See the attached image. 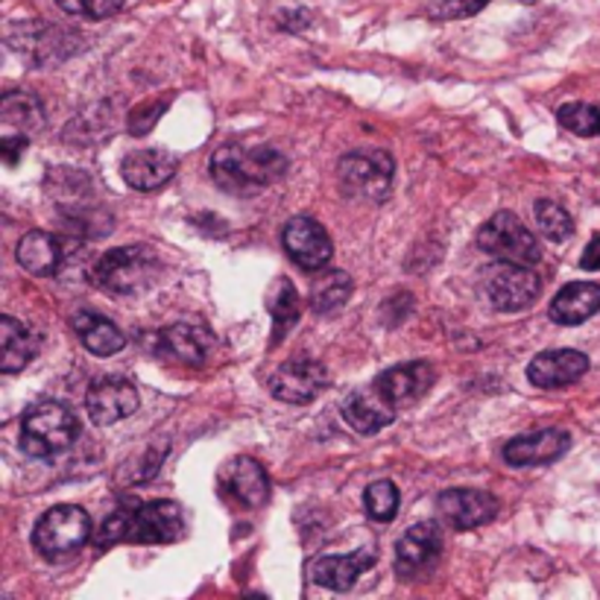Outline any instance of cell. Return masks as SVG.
Listing matches in <instances>:
<instances>
[{
	"label": "cell",
	"mask_w": 600,
	"mask_h": 600,
	"mask_svg": "<svg viewBox=\"0 0 600 600\" xmlns=\"http://www.w3.org/2000/svg\"><path fill=\"white\" fill-rule=\"evenodd\" d=\"M211 179L235 197H253L279 182L287 170V159L282 150L270 144L246 147V144H225L211 156Z\"/></svg>",
	"instance_id": "6da1fadb"
},
{
	"label": "cell",
	"mask_w": 600,
	"mask_h": 600,
	"mask_svg": "<svg viewBox=\"0 0 600 600\" xmlns=\"http://www.w3.org/2000/svg\"><path fill=\"white\" fill-rule=\"evenodd\" d=\"M185 534V516L182 506L173 501H147V504L126 506L106 518L95 534V544L100 551L112 544H168L182 539Z\"/></svg>",
	"instance_id": "7a4b0ae2"
},
{
	"label": "cell",
	"mask_w": 600,
	"mask_h": 600,
	"mask_svg": "<svg viewBox=\"0 0 600 600\" xmlns=\"http://www.w3.org/2000/svg\"><path fill=\"white\" fill-rule=\"evenodd\" d=\"M79 437V419L76 413L62 402H36L29 404L21 419V449L29 457H57L68 451Z\"/></svg>",
	"instance_id": "3957f363"
},
{
	"label": "cell",
	"mask_w": 600,
	"mask_h": 600,
	"mask_svg": "<svg viewBox=\"0 0 600 600\" xmlns=\"http://www.w3.org/2000/svg\"><path fill=\"white\" fill-rule=\"evenodd\" d=\"M159 253L147 244H132L100 255V261L91 270V282L100 291L118 293V296H132V293L147 291L159 279Z\"/></svg>",
	"instance_id": "277c9868"
},
{
	"label": "cell",
	"mask_w": 600,
	"mask_h": 600,
	"mask_svg": "<svg viewBox=\"0 0 600 600\" xmlns=\"http://www.w3.org/2000/svg\"><path fill=\"white\" fill-rule=\"evenodd\" d=\"M478 291L489 308L501 310V314H516V310H527L539 299L542 279L527 264L498 261L480 270Z\"/></svg>",
	"instance_id": "5b68a950"
},
{
	"label": "cell",
	"mask_w": 600,
	"mask_h": 600,
	"mask_svg": "<svg viewBox=\"0 0 600 600\" xmlns=\"http://www.w3.org/2000/svg\"><path fill=\"white\" fill-rule=\"evenodd\" d=\"M91 539V518L83 506L59 504L48 510L36 522L33 544L48 560H65L83 551V544Z\"/></svg>",
	"instance_id": "8992f818"
},
{
	"label": "cell",
	"mask_w": 600,
	"mask_h": 600,
	"mask_svg": "<svg viewBox=\"0 0 600 600\" xmlns=\"http://www.w3.org/2000/svg\"><path fill=\"white\" fill-rule=\"evenodd\" d=\"M395 161L387 150H357L346 152L338 164L340 188L346 197L378 203L393 188Z\"/></svg>",
	"instance_id": "52a82bcc"
},
{
	"label": "cell",
	"mask_w": 600,
	"mask_h": 600,
	"mask_svg": "<svg viewBox=\"0 0 600 600\" xmlns=\"http://www.w3.org/2000/svg\"><path fill=\"white\" fill-rule=\"evenodd\" d=\"M478 246L480 253L492 255L498 261L534 267L542 258V249H539V241H536L534 232L510 211H498V215H492L487 223L480 225Z\"/></svg>",
	"instance_id": "ba28073f"
},
{
	"label": "cell",
	"mask_w": 600,
	"mask_h": 600,
	"mask_svg": "<svg viewBox=\"0 0 600 600\" xmlns=\"http://www.w3.org/2000/svg\"><path fill=\"white\" fill-rule=\"evenodd\" d=\"M329 384V369L319 360H314V357H291V360H284L272 372L270 381H267L272 399L287 404H310Z\"/></svg>",
	"instance_id": "9c48e42d"
},
{
	"label": "cell",
	"mask_w": 600,
	"mask_h": 600,
	"mask_svg": "<svg viewBox=\"0 0 600 600\" xmlns=\"http://www.w3.org/2000/svg\"><path fill=\"white\" fill-rule=\"evenodd\" d=\"M442 530L437 522H419L404 530L395 544V574L402 580H419L440 563Z\"/></svg>",
	"instance_id": "30bf717a"
},
{
	"label": "cell",
	"mask_w": 600,
	"mask_h": 600,
	"mask_svg": "<svg viewBox=\"0 0 600 600\" xmlns=\"http://www.w3.org/2000/svg\"><path fill=\"white\" fill-rule=\"evenodd\" d=\"M282 244L284 253L291 255V261L308 272L326 270L331 255H334V244H331L329 232L314 217H293V220H287L282 232Z\"/></svg>",
	"instance_id": "8fae6325"
},
{
	"label": "cell",
	"mask_w": 600,
	"mask_h": 600,
	"mask_svg": "<svg viewBox=\"0 0 600 600\" xmlns=\"http://www.w3.org/2000/svg\"><path fill=\"white\" fill-rule=\"evenodd\" d=\"M211 348H215L211 331L197 322H173L152 338V352L170 364L203 366L211 355Z\"/></svg>",
	"instance_id": "7c38bea8"
},
{
	"label": "cell",
	"mask_w": 600,
	"mask_h": 600,
	"mask_svg": "<svg viewBox=\"0 0 600 600\" xmlns=\"http://www.w3.org/2000/svg\"><path fill=\"white\" fill-rule=\"evenodd\" d=\"M437 510L451 530H475L498 516V498L483 489H445L437 498Z\"/></svg>",
	"instance_id": "4fadbf2b"
},
{
	"label": "cell",
	"mask_w": 600,
	"mask_h": 600,
	"mask_svg": "<svg viewBox=\"0 0 600 600\" xmlns=\"http://www.w3.org/2000/svg\"><path fill=\"white\" fill-rule=\"evenodd\" d=\"M142 395L126 378H100L85 395V411L95 425H114L138 411Z\"/></svg>",
	"instance_id": "5bb4252c"
},
{
	"label": "cell",
	"mask_w": 600,
	"mask_h": 600,
	"mask_svg": "<svg viewBox=\"0 0 600 600\" xmlns=\"http://www.w3.org/2000/svg\"><path fill=\"white\" fill-rule=\"evenodd\" d=\"M433 378L437 376H433V366L428 360H411V364L384 369L372 384H376V390L384 395L387 402L393 404L395 411H402V407H411V404L428 395V390L433 387Z\"/></svg>",
	"instance_id": "9a60e30c"
},
{
	"label": "cell",
	"mask_w": 600,
	"mask_h": 600,
	"mask_svg": "<svg viewBox=\"0 0 600 600\" xmlns=\"http://www.w3.org/2000/svg\"><path fill=\"white\" fill-rule=\"evenodd\" d=\"M589 372V357L577 348H553L536 355L527 366V381L539 390H556V387L577 384Z\"/></svg>",
	"instance_id": "2e32d148"
},
{
	"label": "cell",
	"mask_w": 600,
	"mask_h": 600,
	"mask_svg": "<svg viewBox=\"0 0 600 600\" xmlns=\"http://www.w3.org/2000/svg\"><path fill=\"white\" fill-rule=\"evenodd\" d=\"M220 487L246 510H258L270 498V475L253 457H235L220 469Z\"/></svg>",
	"instance_id": "e0dca14e"
},
{
	"label": "cell",
	"mask_w": 600,
	"mask_h": 600,
	"mask_svg": "<svg viewBox=\"0 0 600 600\" xmlns=\"http://www.w3.org/2000/svg\"><path fill=\"white\" fill-rule=\"evenodd\" d=\"M340 413H343V423L352 431L364 433V437L384 431L387 425H393L395 419V407L387 402L384 395L378 393L376 384L364 387V390H352L340 402Z\"/></svg>",
	"instance_id": "ac0fdd59"
},
{
	"label": "cell",
	"mask_w": 600,
	"mask_h": 600,
	"mask_svg": "<svg viewBox=\"0 0 600 600\" xmlns=\"http://www.w3.org/2000/svg\"><path fill=\"white\" fill-rule=\"evenodd\" d=\"M572 449V437L560 428H544V431L525 433L504 445V460L510 466L527 469V466H544L560 460L565 451Z\"/></svg>",
	"instance_id": "d6986e66"
},
{
	"label": "cell",
	"mask_w": 600,
	"mask_h": 600,
	"mask_svg": "<svg viewBox=\"0 0 600 600\" xmlns=\"http://www.w3.org/2000/svg\"><path fill=\"white\" fill-rule=\"evenodd\" d=\"M378 563V553L372 548L355 553H340V556H317L308 565L310 580L331 591H348L357 583V577L369 572Z\"/></svg>",
	"instance_id": "ffe728a7"
},
{
	"label": "cell",
	"mask_w": 600,
	"mask_h": 600,
	"mask_svg": "<svg viewBox=\"0 0 600 600\" xmlns=\"http://www.w3.org/2000/svg\"><path fill=\"white\" fill-rule=\"evenodd\" d=\"M173 173H176V156L168 150H156V147L130 152L121 164L123 182L130 188L142 191V194L164 188L173 179Z\"/></svg>",
	"instance_id": "44dd1931"
},
{
	"label": "cell",
	"mask_w": 600,
	"mask_h": 600,
	"mask_svg": "<svg viewBox=\"0 0 600 600\" xmlns=\"http://www.w3.org/2000/svg\"><path fill=\"white\" fill-rule=\"evenodd\" d=\"M38 334L29 329L27 322L3 314L0 317V372H21L24 366L33 364V357L38 355Z\"/></svg>",
	"instance_id": "7402d4cb"
},
{
	"label": "cell",
	"mask_w": 600,
	"mask_h": 600,
	"mask_svg": "<svg viewBox=\"0 0 600 600\" xmlns=\"http://www.w3.org/2000/svg\"><path fill=\"white\" fill-rule=\"evenodd\" d=\"M600 310V284L595 282H572L565 284L563 291L556 293L551 302L553 322L560 326H580L586 319H591Z\"/></svg>",
	"instance_id": "603a6c76"
},
{
	"label": "cell",
	"mask_w": 600,
	"mask_h": 600,
	"mask_svg": "<svg viewBox=\"0 0 600 600\" xmlns=\"http://www.w3.org/2000/svg\"><path fill=\"white\" fill-rule=\"evenodd\" d=\"M71 326H74L79 343L97 357H112L126 346L123 331L114 326L112 319L100 317L95 310H79V314H74Z\"/></svg>",
	"instance_id": "cb8c5ba5"
},
{
	"label": "cell",
	"mask_w": 600,
	"mask_h": 600,
	"mask_svg": "<svg viewBox=\"0 0 600 600\" xmlns=\"http://www.w3.org/2000/svg\"><path fill=\"white\" fill-rule=\"evenodd\" d=\"M15 255L29 275H57L62 264V241L50 232H27L19 241Z\"/></svg>",
	"instance_id": "d4e9b609"
},
{
	"label": "cell",
	"mask_w": 600,
	"mask_h": 600,
	"mask_svg": "<svg viewBox=\"0 0 600 600\" xmlns=\"http://www.w3.org/2000/svg\"><path fill=\"white\" fill-rule=\"evenodd\" d=\"M267 308H270L272 317V343H279L296 326V319L302 314L299 293H296L291 279H275L270 284V291H267Z\"/></svg>",
	"instance_id": "484cf974"
},
{
	"label": "cell",
	"mask_w": 600,
	"mask_h": 600,
	"mask_svg": "<svg viewBox=\"0 0 600 600\" xmlns=\"http://www.w3.org/2000/svg\"><path fill=\"white\" fill-rule=\"evenodd\" d=\"M0 118H3V126L10 132H27L38 130L45 123V114H41V103L36 97L27 95V91H10L0 100Z\"/></svg>",
	"instance_id": "4316f807"
},
{
	"label": "cell",
	"mask_w": 600,
	"mask_h": 600,
	"mask_svg": "<svg viewBox=\"0 0 600 600\" xmlns=\"http://www.w3.org/2000/svg\"><path fill=\"white\" fill-rule=\"evenodd\" d=\"M352 279H348L343 270H331V272H322L317 282H314V287H310V310L314 314H334V310H340L343 305L348 302V296H352Z\"/></svg>",
	"instance_id": "83f0119b"
},
{
	"label": "cell",
	"mask_w": 600,
	"mask_h": 600,
	"mask_svg": "<svg viewBox=\"0 0 600 600\" xmlns=\"http://www.w3.org/2000/svg\"><path fill=\"white\" fill-rule=\"evenodd\" d=\"M536 223H539V232H542L548 241L553 244H563L568 237L574 235V220L572 215L565 211L560 203H553V199H539L534 208Z\"/></svg>",
	"instance_id": "f1b7e54d"
},
{
	"label": "cell",
	"mask_w": 600,
	"mask_h": 600,
	"mask_svg": "<svg viewBox=\"0 0 600 600\" xmlns=\"http://www.w3.org/2000/svg\"><path fill=\"white\" fill-rule=\"evenodd\" d=\"M399 504H402V495H399V489H395L393 480H376V483L366 487V513L376 518V522H381V525L393 522L395 513H399Z\"/></svg>",
	"instance_id": "f546056e"
},
{
	"label": "cell",
	"mask_w": 600,
	"mask_h": 600,
	"mask_svg": "<svg viewBox=\"0 0 600 600\" xmlns=\"http://www.w3.org/2000/svg\"><path fill=\"white\" fill-rule=\"evenodd\" d=\"M560 123L565 130L580 135V138H589V135H600V109L589 103H565L560 109Z\"/></svg>",
	"instance_id": "4dcf8cb0"
},
{
	"label": "cell",
	"mask_w": 600,
	"mask_h": 600,
	"mask_svg": "<svg viewBox=\"0 0 600 600\" xmlns=\"http://www.w3.org/2000/svg\"><path fill=\"white\" fill-rule=\"evenodd\" d=\"M59 10L68 12V15H79V19L103 21L109 15L121 10L123 0H57Z\"/></svg>",
	"instance_id": "1f68e13d"
},
{
	"label": "cell",
	"mask_w": 600,
	"mask_h": 600,
	"mask_svg": "<svg viewBox=\"0 0 600 600\" xmlns=\"http://www.w3.org/2000/svg\"><path fill=\"white\" fill-rule=\"evenodd\" d=\"M492 3V0H442L437 7H431V19H472V15H478Z\"/></svg>",
	"instance_id": "d6a6232c"
},
{
	"label": "cell",
	"mask_w": 600,
	"mask_h": 600,
	"mask_svg": "<svg viewBox=\"0 0 600 600\" xmlns=\"http://www.w3.org/2000/svg\"><path fill=\"white\" fill-rule=\"evenodd\" d=\"M164 112V103H147L138 106V109H132L130 114V132L132 135H147L152 130V123L159 121V114Z\"/></svg>",
	"instance_id": "836d02e7"
},
{
	"label": "cell",
	"mask_w": 600,
	"mask_h": 600,
	"mask_svg": "<svg viewBox=\"0 0 600 600\" xmlns=\"http://www.w3.org/2000/svg\"><path fill=\"white\" fill-rule=\"evenodd\" d=\"M27 144H29L27 135H21V132H7V135H3V142H0V152H3L7 164H15L19 156H24V150H27Z\"/></svg>",
	"instance_id": "e575fe53"
},
{
	"label": "cell",
	"mask_w": 600,
	"mask_h": 600,
	"mask_svg": "<svg viewBox=\"0 0 600 600\" xmlns=\"http://www.w3.org/2000/svg\"><path fill=\"white\" fill-rule=\"evenodd\" d=\"M583 270H600V237H595L589 246H586V253L580 258Z\"/></svg>",
	"instance_id": "d590c367"
}]
</instances>
